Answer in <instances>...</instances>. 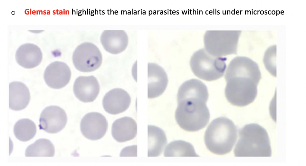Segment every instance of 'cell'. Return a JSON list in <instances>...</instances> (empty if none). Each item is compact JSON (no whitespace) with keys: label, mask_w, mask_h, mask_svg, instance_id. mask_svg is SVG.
Listing matches in <instances>:
<instances>
[{"label":"cell","mask_w":306,"mask_h":166,"mask_svg":"<svg viewBox=\"0 0 306 166\" xmlns=\"http://www.w3.org/2000/svg\"><path fill=\"white\" fill-rule=\"evenodd\" d=\"M225 78V95L231 104L244 106L254 100L261 75L258 65L253 60L244 56L235 57L227 67Z\"/></svg>","instance_id":"6da1fadb"},{"label":"cell","mask_w":306,"mask_h":166,"mask_svg":"<svg viewBox=\"0 0 306 166\" xmlns=\"http://www.w3.org/2000/svg\"><path fill=\"white\" fill-rule=\"evenodd\" d=\"M55 148L48 139H39L27 147L25 151V156H53Z\"/></svg>","instance_id":"d6986e66"},{"label":"cell","mask_w":306,"mask_h":166,"mask_svg":"<svg viewBox=\"0 0 306 166\" xmlns=\"http://www.w3.org/2000/svg\"><path fill=\"white\" fill-rule=\"evenodd\" d=\"M108 123L105 117L97 112L85 114L81 120L80 130L83 135L91 140H97L103 137L106 132Z\"/></svg>","instance_id":"9c48e42d"},{"label":"cell","mask_w":306,"mask_h":166,"mask_svg":"<svg viewBox=\"0 0 306 166\" xmlns=\"http://www.w3.org/2000/svg\"><path fill=\"white\" fill-rule=\"evenodd\" d=\"M148 156H159L162 153L167 143L165 134L161 129L153 125H148Z\"/></svg>","instance_id":"ac0fdd59"},{"label":"cell","mask_w":306,"mask_h":166,"mask_svg":"<svg viewBox=\"0 0 306 166\" xmlns=\"http://www.w3.org/2000/svg\"><path fill=\"white\" fill-rule=\"evenodd\" d=\"M241 31L240 30H209L204 37V49L210 55L223 57L236 54Z\"/></svg>","instance_id":"8992f818"},{"label":"cell","mask_w":306,"mask_h":166,"mask_svg":"<svg viewBox=\"0 0 306 166\" xmlns=\"http://www.w3.org/2000/svg\"><path fill=\"white\" fill-rule=\"evenodd\" d=\"M208 97L206 86L199 81H189L180 86L177 95L175 118L181 128L194 132L206 126L210 118L206 105Z\"/></svg>","instance_id":"7a4b0ae2"},{"label":"cell","mask_w":306,"mask_h":166,"mask_svg":"<svg viewBox=\"0 0 306 166\" xmlns=\"http://www.w3.org/2000/svg\"><path fill=\"white\" fill-rule=\"evenodd\" d=\"M72 61L76 68L83 72H90L98 69L102 61V53L94 44L85 42L79 45L74 51Z\"/></svg>","instance_id":"52a82bcc"},{"label":"cell","mask_w":306,"mask_h":166,"mask_svg":"<svg viewBox=\"0 0 306 166\" xmlns=\"http://www.w3.org/2000/svg\"><path fill=\"white\" fill-rule=\"evenodd\" d=\"M100 90L99 82L93 76H80L75 80L73 85L75 96L84 102H93L98 96Z\"/></svg>","instance_id":"4fadbf2b"},{"label":"cell","mask_w":306,"mask_h":166,"mask_svg":"<svg viewBox=\"0 0 306 166\" xmlns=\"http://www.w3.org/2000/svg\"><path fill=\"white\" fill-rule=\"evenodd\" d=\"M71 76L68 66L64 62L55 61L46 68L44 74V79L50 87L55 89L61 88L67 84Z\"/></svg>","instance_id":"30bf717a"},{"label":"cell","mask_w":306,"mask_h":166,"mask_svg":"<svg viewBox=\"0 0 306 166\" xmlns=\"http://www.w3.org/2000/svg\"><path fill=\"white\" fill-rule=\"evenodd\" d=\"M234 152L237 157H270V140L266 129L256 123L245 125L239 131Z\"/></svg>","instance_id":"3957f363"},{"label":"cell","mask_w":306,"mask_h":166,"mask_svg":"<svg viewBox=\"0 0 306 166\" xmlns=\"http://www.w3.org/2000/svg\"><path fill=\"white\" fill-rule=\"evenodd\" d=\"M227 60L226 57L212 56L202 48L193 53L190 64L193 73L197 77L210 81L223 77L227 67Z\"/></svg>","instance_id":"5b68a950"},{"label":"cell","mask_w":306,"mask_h":166,"mask_svg":"<svg viewBox=\"0 0 306 166\" xmlns=\"http://www.w3.org/2000/svg\"><path fill=\"white\" fill-rule=\"evenodd\" d=\"M137 124L132 118L124 117L115 120L112 126L111 134L117 141L123 142L131 140L136 136Z\"/></svg>","instance_id":"2e32d148"},{"label":"cell","mask_w":306,"mask_h":166,"mask_svg":"<svg viewBox=\"0 0 306 166\" xmlns=\"http://www.w3.org/2000/svg\"><path fill=\"white\" fill-rule=\"evenodd\" d=\"M131 98L124 90L116 88L112 89L105 95L102 100V105L105 110L111 114L123 112L129 107Z\"/></svg>","instance_id":"8fae6325"},{"label":"cell","mask_w":306,"mask_h":166,"mask_svg":"<svg viewBox=\"0 0 306 166\" xmlns=\"http://www.w3.org/2000/svg\"><path fill=\"white\" fill-rule=\"evenodd\" d=\"M36 128L34 123L28 119H22L18 120L13 127L16 137L22 141H28L35 135Z\"/></svg>","instance_id":"44dd1931"},{"label":"cell","mask_w":306,"mask_h":166,"mask_svg":"<svg viewBox=\"0 0 306 166\" xmlns=\"http://www.w3.org/2000/svg\"><path fill=\"white\" fill-rule=\"evenodd\" d=\"M15 58L17 63L22 67L31 69L39 65L42 59V53L40 48L32 43L20 46L17 49Z\"/></svg>","instance_id":"9a60e30c"},{"label":"cell","mask_w":306,"mask_h":166,"mask_svg":"<svg viewBox=\"0 0 306 166\" xmlns=\"http://www.w3.org/2000/svg\"><path fill=\"white\" fill-rule=\"evenodd\" d=\"M148 97L154 98L164 92L167 85L168 78L163 69L156 64L148 63Z\"/></svg>","instance_id":"7c38bea8"},{"label":"cell","mask_w":306,"mask_h":166,"mask_svg":"<svg viewBox=\"0 0 306 166\" xmlns=\"http://www.w3.org/2000/svg\"><path fill=\"white\" fill-rule=\"evenodd\" d=\"M67 117L65 111L56 105L45 108L39 119V129L50 133H56L62 130L66 125Z\"/></svg>","instance_id":"ba28073f"},{"label":"cell","mask_w":306,"mask_h":166,"mask_svg":"<svg viewBox=\"0 0 306 166\" xmlns=\"http://www.w3.org/2000/svg\"><path fill=\"white\" fill-rule=\"evenodd\" d=\"M30 94L27 86L23 83L13 82L9 84V108L14 111L25 108L30 100Z\"/></svg>","instance_id":"e0dca14e"},{"label":"cell","mask_w":306,"mask_h":166,"mask_svg":"<svg viewBox=\"0 0 306 166\" xmlns=\"http://www.w3.org/2000/svg\"><path fill=\"white\" fill-rule=\"evenodd\" d=\"M164 156H198L190 143L181 141H173L166 146Z\"/></svg>","instance_id":"ffe728a7"},{"label":"cell","mask_w":306,"mask_h":166,"mask_svg":"<svg viewBox=\"0 0 306 166\" xmlns=\"http://www.w3.org/2000/svg\"><path fill=\"white\" fill-rule=\"evenodd\" d=\"M100 41L107 52L117 54L122 52L127 48L128 38L124 30H106L101 34Z\"/></svg>","instance_id":"5bb4252c"},{"label":"cell","mask_w":306,"mask_h":166,"mask_svg":"<svg viewBox=\"0 0 306 166\" xmlns=\"http://www.w3.org/2000/svg\"><path fill=\"white\" fill-rule=\"evenodd\" d=\"M237 129L233 122L225 117L213 120L206 129L204 142L211 152L222 155L230 152L236 142Z\"/></svg>","instance_id":"277c9868"}]
</instances>
